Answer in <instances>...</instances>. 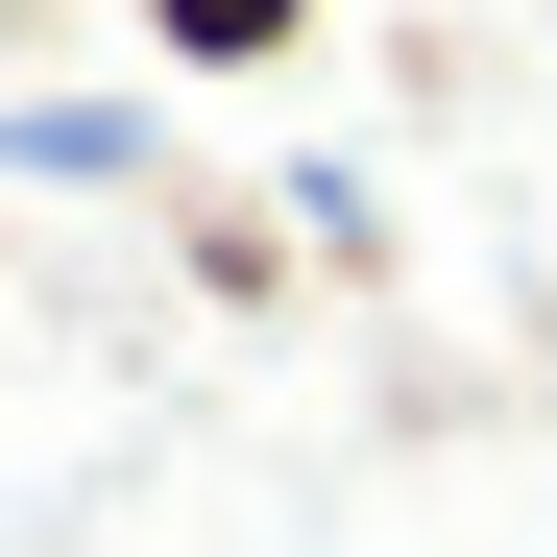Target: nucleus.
Segmentation results:
<instances>
[{"mask_svg":"<svg viewBox=\"0 0 557 557\" xmlns=\"http://www.w3.org/2000/svg\"><path fill=\"white\" fill-rule=\"evenodd\" d=\"M170 49H292V0H170Z\"/></svg>","mask_w":557,"mask_h":557,"instance_id":"f257e3e1","label":"nucleus"}]
</instances>
